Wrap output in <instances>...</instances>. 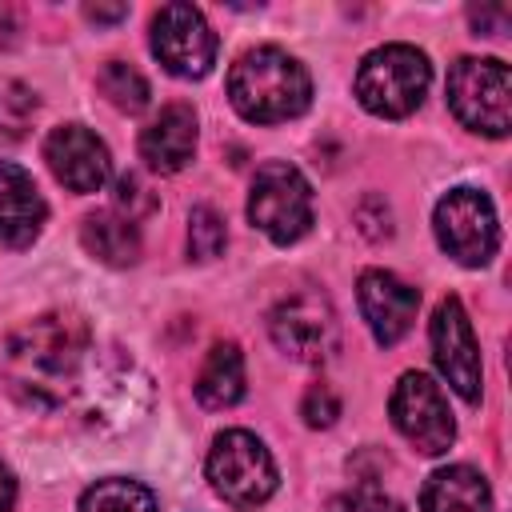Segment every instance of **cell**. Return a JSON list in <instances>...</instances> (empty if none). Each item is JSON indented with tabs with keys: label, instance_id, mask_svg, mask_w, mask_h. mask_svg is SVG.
Instances as JSON below:
<instances>
[{
	"label": "cell",
	"instance_id": "obj_1",
	"mask_svg": "<svg viewBox=\"0 0 512 512\" xmlns=\"http://www.w3.org/2000/svg\"><path fill=\"white\" fill-rule=\"evenodd\" d=\"M88 324L72 312H48L8 336V380L28 404H60L88 356Z\"/></svg>",
	"mask_w": 512,
	"mask_h": 512
},
{
	"label": "cell",
	"instance_id": "obj_2",
	"mask_svg": "<svg viewBox=\"0 0 512 512\" xmlns=\"http://www.w3.org/2000/svg\"><path fill=\"white\" fill-rule=\"evenodd\" d=\"M228 100L252 124H280L308 108L312 80L296 56H288L276 44H260L232 64Z\"/></svg>",
	"mask_w": 512,
	"mask_h": 512
},
{
	"label": "cell",
	"instance_id": "obj_3",
	"mask_svg": "<svg viewBox=\"0 0 512 512\" xmlns=\"http://www.w3.org/2000/svg\"><path fill=\"white\" fill-rule=\"evenodd\" d=\"M432 68L428 56L412 44H384L372 48L356 68V100L384 120H400L420 108L428 92Z\"/></svg>",
	"mask_w": 512,
	"mask_h": 512
},
{
	"label": "cell",
	"instance_id": "obj_4",
	"mask_svg": "<svg viewBox=\"0 0 512 512\" xmlns=\"http://www.w3.org/2000/svg\"><path fill=\"white\" fill-rule=\"evenodd\" d=\"M248 220L272 240L292 244L312 228V188L304 172L288 160H268L252 176L248 192Z\"/></svg>",
	"mask_w": 512,
	"mask_h": 512
},
{
	"label": "cell",
	"instance_id": "obj_5",
	"mask_svg": "<svg viewBox=\"0 0 512 512\" xmlns=\"http://www.w3.org/2000/svg\"><path fill=\"white\" fill-rule=\"evenodd\" d=\"M512 76L500 60L464 56L448 72V104L456 120L484 136H508L512 128Z\"/></svg>",
	"mask_w": 512,
	"mask_h": 512
},
{
	"label": "cell",
	"instance_id": "obj_6",
	"mask_svg": "<svg viewBox=\"0 0 512 512\" xmlns=\"http://www.w3.org/2000/svg\"><path fill=\"white\" fill-rule=\"evenodd\" d=\"M208 480L216 488V496L232 508H260L272 492H276V464L268 456V448L244 432V428H228L212 440L208 452Z\"/></svg>",
	"mask_w": 512,
	"mask_h": 512
},
{
	"label": "cell",
	"instance_id": "obj_7",
	"mask_svg": "<svg viewBox=\"0 0 512 512\" xmlns=\"http://www.w3.org/2000/svg\"><path fill=\"white\" fill-rule=\"evenodd\" d=\"M436 240L452 260L468 268L488 264L500 248V224L492 200L480 188H452L436 204Z\"/></svg>",
	"mask_w": 512,
	"mask_h": 512
},
{
	"label": "cell",
	"instance_id": "obj_8",
	"mask_svg": "<svg viewBox=\"0 0 512 512\" xmlns=\"http://www.w3.org/2000/svg\"><path fill=\"white\" fill-rule=\"evenodd\" d=\"M268 332H272L276 348L300 364L328 360L336 352V340H340L336 312H332L328 296L316 288H300V292L284 296L268 316Z\"/></svg>",
	"mask_w": 512,
	"mask_h": 512
},
{
	"label": "cell",
	"instance_id": "obj_9",
	"mask_svg": "<svg viewBox=\"0 0 512 512\" xmlns=\"http://www.w3.org/2000/svg\"><path fill=\"white\" fill-rule=\"evenodd\" d=\"M388 412H392L396 432L424 456H440L456 440V420L448 412V400H444L440 384L424 372L400 376V384L388 400Z\"/></svg>",
	"mask_w": 512,
	"mask_h": 512
},
{
	"label": "cell",
	"instance_id": "obj_10",
	"mask_svg": "<svg viewBox=\"0 0 512 512\" xmlns=\"http://www.w3.org/2000/svg\"><path fill=\"white\" fill-rule=\"evenodd\" d=\"M152 52L172 76L200 80L216 64V36H212V28H208L200 8L164 4L152 16Z\"/></svg>",
	"mask_w": 512,
	"mask_h": 512
},
{
	"label": "cell",
	"instance_id": "obj_11",
	"mask_svg": "<svg viewBox=\"0 0 512 512\" xmlns=\"http://www.w3.org/2000/svg\"><path fill=\"white\" fill-rule=\"evenodd\" d=\"M432 356H436V368L444 372V380L468 400L476 404L480 400V380H484V368H480V348H476V336H472V320L464 312V304L456 296H444L436 304V316H432Z\"/></svg>",
	"mask_w": 512,
	"mask_h": 512
},
{
	"label": "cell",
	"instance_id": "obj_12",
	"mask_svg": "<svg viewBox=\"0 0 512 512\" xmlns=\"http://www.w3.org/2000/svg\"><path fill=\"white\" fill-rule=\"evenodd\" d=\"M44 160H48L52 176L72 192H96V188H104V180L112 172V156H108L104 140L96 132H88L84 124L52 128L44 140Z\"/></svg>",
	"mask_w": 512,
	"mask_h": 512
},
{
	"label": "cell",
	"instance_id": "obj_13",
	"mask_svg": "<svg viewBox=\"0 0 512 512\" xmlns=\"http://www.w3.org/2000/svg\"><path fill=\"white\" fill-rule=\"evenodd\" d=\"M356 296H360V312H364L376 344L392 348L396 340L408 336V328L416 320V308H420V292L412 284H404L396 272L368 268V272H360Z\"/></svg>",
	"mask_w": 512,
	"mask_h": 512
},
{
	"label": "cell",
	"instance_id": "obj_14",
	"mask_svg": "<svg viewBox=\"0 0 512 512\" xmlns=\"http://www.w3.org/2000/svg\"><path fill=\"white\" fill-rule=\"evenodd\" d=\"M48 220V204L36 180L20 164H0V240L8 248H28Z\"/></svg>",
	"mask_w": 512,
	"mask_h": 512
},
{
	"label": "cell",
	"instance_id": "obj_15",
	"mask_svg": "<svg viewBox=\"0 0 512 512\" xmlns=\"http://www.w3.org/2000/svg\"><path fill=\"white\" fill-rule=\"evenodd\" d=\"M196 152V112L188 104H168L160 116L140 132V156L152 172H180Z\"/></svg>",
	"mask_w": 512,
	"mask_h": 512
},
{
	"label": "cell",
	"instance_id": "obj_16",
	"mask_svg": "<svg viewBox=\"0 0 512 512\" xmlns=\"http://www.w3.org/2000/svg\"><path fill=\"white\" fill-rule=\"evenodd\" d=\"M420 508L424 512H492V492L476 468L452 464L428 476L420 492Z\"/></svg>",
	"mask_w": 512,
	"mask_h": 512
},
{
	"label": "cell",
	"instance_id": "obj_17",
	"mask_svg": "<svg viewBox=\"0 0 512 512\" xmlns=\"http://www.w3.org/2000/svg\"><path fill=\"white\" fill-rule=\"evenodd\" d=\"M80 240H84V248L96 260H104L112 268H128V264L140 260V232H136V224L124 220L112 208L88 212L84 224H80Z\"/></svg>",
	"mask_w": 512,
	"mask_h": 512
},
{
	"label": "cell",
	"instance_id": "obj_18",
	"mask_svg": "<svg viewBox=\"0 0 512 512\" xmlns=\"http://www.w3.org/2000/svg\"><path fill=\"white\" fill-rule=\"evenodd\" d=\"M196 396L204 408H232L244 396V356L232 340L212 344L196 372Z\"/></svg>",
	"mask_w": 512,
	"mask_h": 512
},
{
	"label": "cell",
	"instance_id": "obj_19",
	"mask_svg": "<svg viewBox=\"0 0 512 512\" xmlns=\"http://www.w3.org/2000/svg\"><path fill=\"white\" fill-rule=\"evenodd\" d=\"M80 512H156V500L144 484L108 476V480H96L80 496Z\"/></svg>",
	"mask_w": 512,
	"mask_h": 512
},
{
	"label": "cell",
	"instance_id": "obj_20",
	"mask_svg": "<svg viewBox=\"0 0 512 512\" xmlns=\"http://www.w3.org/2000/svg\"><path fill=\"white\" fill-rule=\"evenodd\" d=\"M36 92L12 76H0V144H20L36 120Z\"/></svg>",
	"mask_w": 512,
	"mask_h": 512
},
{
	"label": "cell",
	"instance_id": "obj_21",
	"mask_svg": "<svg viewBox=\"0 0 512 512\" xmlns=\"http://www.w3.org/2000/svg\"><path fill=\"white\" fill-rule=\"evenodd\" d=\"M96 84H100V92L108 96V104L120 108V112H140V108L148 104V80H144L132 64H124V60H108V64L100 68Z\"/></svg>",
	"mask_w": 512,
	"mask_h": 512
},
{
	"label": "cell",
	"instance_id": "obj_22",
	"mask_svg": "<svg viewBox=\"0 0 512 512\" xmlns=\"http://www.w3.org/2000/svg\"><path fill=\"white\" fill-rule=\"evenodd\" d=\"M228 244V232H224V216L208 204H196L188 212V252L196 260H216Z\"/></svg>",
	"mask_w": 512,
	"mask_h": 512
},
{
	"label": "cell",
	"instance_id": "obj_23",
	"mask_svg": "<svg viewBox=\"0 0 512 512\" xmlns=\"http://www.w3.org/2000/svg\"><path fill=\"white\" fill-rule=\"evenodd\" d=\"M112 212H120L124 220H144V216H152L156 212V192L136 176V172H128V176H120L116 180V208Z\"/></svg>",
	"mask_w": 512,
	"mask_h": 512
},
{
	"label": "cell",
	"instance_id": "obj_24",
	"mask_svg": "<svg viewBox=\"0 0 512 512\" xmlns=\"http://www.w3.org/2000/svg\"><path fill=\"white\" fill-rule=\"evenodd\" d=\"M300 416H304V424L308 428H328V424H336V416H340V396H336V388L332 384H312L308 392H304V400H300Z\"/></svg>",
	"mask_w": 512,
	"mask_h": 512
},
{
	"label": "cell",
	"instance_id": "obj_25",
	"mask_svg": "<svg viewBox=\"0 0 512 512\" xmlns=\"http://www.w3.org/2000/svg\"><path fill=\"white\" fill-rule=\"evenodd\" d=\"M328 512H404V508H400L392 496H384L380 488L364 484V488H352V492L336 496V500L328 504Z\"/></svg>",
	"mask_w": 512,
	"mask_h": 512
},
{
	"label": "cell",
	"instance_id": "obj_26",
	"mask_svg": "<svg viewBox=\"0 0 512 512\" xmlns=\"http://www.w3.org/2000/svg\"><path fill=\"white\" fill-rule=\"evenodd\" d=\"M468 20L476 28V36H500L508 28V8L492 4V8H468Z\"/></svg>",
	"mask_w": 512,
	"mask_h": 512
},
{
	"label": "cell",
	"instance_id": "obj_27",
	"mask_svg": "<svg viewBox=\"0 0 512 512\" xmlns=\"http://www.w3.org/2000/svg\"><path fill=\"white\" fill-rule=\"evenodd\" d=\"M84 16H88V20H120V16H128V8H124V4H112V8H108V4H88Z\"/></svg>",
	"mask_w": 512,
	"mask_h": 512
},
{
	"label": "cell",
	"instance_id": "obj_28",
	"mask_svg": "<svg viewBox=\"0 0 512 512\" xmlns=\"http://www.w3.org/2000/svg\"><path fill=\"white\" fill-rule=\"evenodd\" d=\"M12 500H16V480H12V472L0 464V512H8Z\"/></svg>",
	"mask_w": 512,
	"mask_h": 512
}]
</instances>
